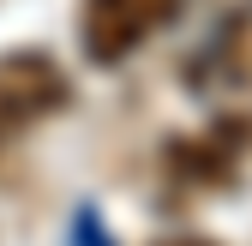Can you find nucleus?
<instances>
[{"mask_svg": "<svg viewBox=\"0 0 252 246\" xmlns=\"http://www.w3.org/2000/svg\"><path fill=\"white\" fill-rule=\"evenodd\" d=\"M72 102V78L54 66L42 48H12L0 54V150L18 132H30L36 120L60 114Z\"/></svg>", "mask_w": 252, "mask_h": 246, "instance_id": "1", "label": "nucleus"}, {"mask_svg": "<svg viewBox=\"0 0 252 246\" xmlns=\"http://www.w3.org/2000/svg\"><path fill=\"white\" fill-rule=\"evenodd\" d=\"M186 0H84L78 12V42L96 66H120L132 48H144L162 24L180 18Z\"/></svg>", "mask_w": 252, "mask_h": 246, "instance_id": "2", "label": "nucleus"}, {"mask_svg": "<svg viewBox=\"0 0 252 246\" xmlns=\"http://www.w3.org/2000/svg\"><path fill=\"white\" fill-rule=\"evenodd\" d=\"M246 144H252V126H246V120H216L210 132L168 138V174L186 180V186H228V180L240 174Z\"/></svg>", "mask_w": 252, "mask_h": 246, "instance_id": "3", "label": "nucleus"}, {"mask_svg": "<svg viewBox=\"0 0 252 246\" xmlns=\"http://www.w3.org/2000/svg\"><path fill=\"white\" fill-rule=\"evenodd\" d=\"M222 72L228 78H240V84H252V6H240L234 18H228V30H222Z\"/></svg>", "mask_w": 252, "mask_h": 246, "instance_id": "4", "label": "nucleus"}, {"mask_svg": "<svg viewBox=\"0 0 252 246\" xmlns=\"http://www.w3.org/2000/svg\"><path fill=\"white\" fill-rule=\"evenodd\" d=\"M150 246H222V240H210V234H168V240H150Z\"/></svg>", "mask_w": 252, "mask_h": 246, "instance_id": "5", "label": "nucleus"}]
</instances>
